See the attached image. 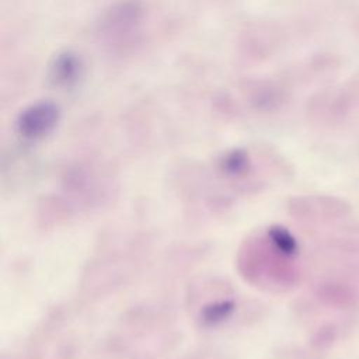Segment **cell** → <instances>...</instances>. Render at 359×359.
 Segmentation results:
<instances>
[{
  "instance_id": "cell-1",
  "label": "cell",
  "mask_w": 359,
  "mask_h": 359,
  "mask_svg": "<svg viewBox=\"0 0 359 359\" xmlns=\"http://www.w3.org/2000/svg\"><path fill=\"white\" fill-rule=\"evenodd\" d=\"M293 259L265 231L245 240L238 254V268L245 279L261 287L285 289L299 280V268Z\"/></svg>"
},
{
  "instance_id": "cell-2",
  "label": "cell",
  "mask_w": 359,
  "mask_h": 359,
  "mask_svg": "<svg viewBox=\"0 0 359 359\" xmlns=\"http://www.w3.org/2000/svg\"><path fill=\"white\" fill-rule=\"evenodd\" d=\"M290 213L302 220H334L351 213V205L328 195H311L290 201Z\"/></svg>"
},
{
  "instance_id": "cell-3",
  "label": "cell",
  "mask_w": 359,
  "mask_h": 359,
  "mask_svg": "<svg viewBox=\"0 0 359 359\" xmlns=\"http://www.w3.org/2000/svg\"><path fill=\"white\" fill-rule=\"evenodd\" d=\"M317 299L328 307L352 309L359 303V290L341 280H328L317 286Z\"/></svg>"
},
{
  "instance_id": "cell-4",
  "label": "cell",
  "mask_w": 359,
  "mask_h": 359,
  "mask_svg": "<svg viewBox=\"0 0 359 359\" xmlns=\"http://www.w3.org/2000/svg\"><path fill=\"white\" fill-rule=\"evenodd\" d=\"M56 122V111L49 105L34 108L21 116L20 132L28 139H36L46 135Z\"/></svg>"
},
{
  "instance_id": "cell-5",
  "label": "cell",
  "mask_w": 359,
  "mask_h": 359,
  "mask_svg": "<svg viewBox=\"0 0 359 359\" xmlns=\"http://www.w3.org/2000/svg\"><path fill=\"white\" fill-rule=\"evenodd\" d=\"M236 302L231 297H217L203 304L198 313V321L205 328H213L229 321L236 311Z\"/></svg>"
},
{
  "instance_id": "cell-6",
  "label": "cell",
  "mask_w": 359,
  "mask_h": 359,
  "mask_svg": "<svg viewBox=\"0 0 359 359\" xmlns=\"http://www.w3.org/2000/svg\"><path fill=\"white\" fill-rule=\"evenodd\" d=\"M251 160L247 153L236 150L224 154L219 163V171L230 181H243L251 172Z\"/></svg>"
},
{
  "instance_id": "cell-7",
  "label": "cell",
  "mask_w": 359,
  "mask_h": 359,
  "mask_svg": "<svg viewBox=\"0 0 359 359\" xmlns=\"http://www.w3.org/2000/svg\"><path fill=\"white\" fill-rule=\"evenodd\" d=\"M337 338V330L334 325L331 324H327V325H323L314 335L313 338V344L318 348H327L330 346Z\"/></svg>"
}]
</instances>
